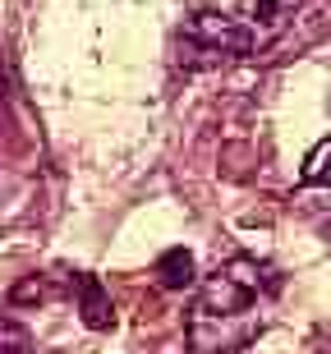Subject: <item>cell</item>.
Segmentation results:
<instances>
[{"label":"cell","mask_w":331,"mask_h":354,"mask_svg":"<svg viewBox=\"0 0 331 354\" xmlns=\"http://www.w3.org/2000/svg\"><path fill=\"white\" fill-rule=\"evenodd\" d=\"M276 272L258 258H230L202 281L189 308V350L235 354L263 331V304L276 295Z\"/></svg>","instance_id":"6da1fadb"},{"label":"cell","mask_w":331,"mask_h":354,"mask_svg":"<svg viewBox=\"0 0 331 354\" xmlns=\"http://www.w3.org/2000/svg\"><path fill=\"white\" fill-rule=\"evenodd\" d=\"M258 46L249 24H239L221 10H193L185 19V32H180V60L189 69H202V65H221V60H239Z\"/></svg>","instance_id":"7a4b0ae2"},{"label":"cell","mask_w":331,"mask_h":354,"mask_svg":"<svg viewBox=\"0 0 331 354\" xmlns=\"http://www.w3.org/2000/svg\"><path fill=\"white\" fill-rule=\"evenodd\" d=\"M74 295H79V313H83V322L93 331H106L111 322H115V304H111V295H106V286L97 281V276H74Z\"/></svg>","instance_id":"3957f363"},{"label":"cell","mask_w":331,"mask_h":354,"mask_svg":"<svg viewBox=\"0 0 331 354\" xmlns=\"http://www.w3.org/2000/svg\"><path fill=\"white\" fill-rule=\"evenodd\" d=\"M299 10H304V0H253V19H249L253 37L267 41V37H276V32H285Z\"/></svg>","instance_id":"277c9868"},{"label":"cell","mask_w":331,"mask_h":354,"mask_svg":"<svg viewBox=\"0 0 331 354\" xmlns=\"http://www.w3.org/2000/svg\"><path fill=\"white\" fill-rule=\"evenodd\" d=\"M157 276H161V286H166V290L193 286V258H189L185 249H171V253L157 263Z\"/></svg>","instance_id":"5b68a950"},{"label":"cell","mask_w":331,"mask_h":354,"mask_svg":"<svg viewBox=\"0 0 331 354\" xmlns=\"http://www.w3.org/2000/svg\"><path fill=\"white\" fill-rule=\"evenodd\" d=\"M32 336H28L23 322H14V317H0V354H28Z\"/></svg>","instance_id":"8992f818"},{"label":"cell","mask_w":331,"mask_h":354,"mask_svg":"<svg viewBox=\"0 0 331 354\" xmlns=\"http://www.w3.org/2000/svg\"><path fill=\"white\" fill-rule=\"evenodd\" d=\"M327 157H331V138H327V143L318 147V152H313V157H308V175H318L322 166H327Z\"/></svg>","instance_id":"52a82bcc"},{"label":"cell","mask_w":331,"mask_h":354,"mask_svg":"<svg viewBox=\"0 0 331 354\" xmlns=\"http://www.w3.org/2000/svg\"><path fill=\"white\" fill-rule=\"evenodd\" d=\"M0 92H5V83H0ZM0 115H5V97H0Z\"/></svg>","instance_id":"ba28073f"}]
</instances>
